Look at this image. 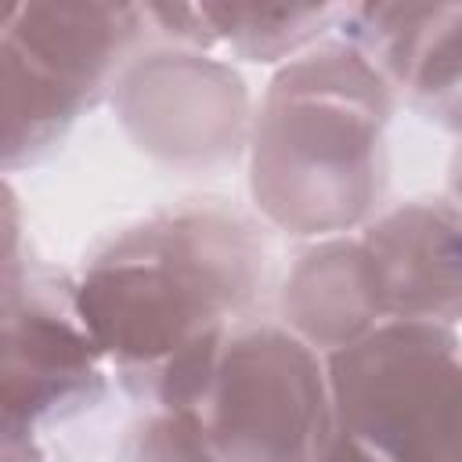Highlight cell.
<instances>
[{"instance_id":"6","label":"cell","mask_w":462,"mask_h":462,"mask_svg":"<svg viewBox=\"0 0 462 462\" xmlns=\"http://www.w3.org/2000/svg\"><path fill=\"white\" fill-rule=\"evenodd\" d=\"M112 372L72 296V278L32 267L0 314V430L40 437L47 426L94 411Z\"/></svg>"},{"instance_id":"16","label":"cell","mask_w":462,"mask_h":462,"mask_svg":"<svg viewBox=\"0 0 462 462\" xmlns=\"http://www.w3.org/2000/svg\"><path fill=\"white\" fill-rule=\"evenodd\" d=\"M314 462H379V458L365 455V451H361V448H354L346 437H339L336 430H328V437H325V444L318 448Z\"/></svg>"},{"instance_id":"13","label":"cell","mask_w":462,"mask_h":462,"mask_svg":"<svg viewBox=\"0 0 462 462\" xmlns=\"http://www.w3.org/2000/svg\"><path fill=\"white\" fill-rule=\"evenodd\" d=\"M123 462H220L195 411H141L126 430Z\"/></svg>"},{"instance_id":"9","label":"cell","mask_w":462,"mask_h":462,"mask_svg":"<svg viewBox=\"0 0 462 462\" xmlns=\"http://www.w3.org/2000/svg\"><path fill=\"white\" fill-rule=\"evenodd\" d=\"M4 32L90 105L112 94L119 72L152 36L141 4H14Z\"/></svg>"},{"instance_id":"11","label":"cell","mask_w":462,"mask_h":462,"mask_svg":"<svg viewBox=\"0 0 462 462\" xmlns=\"http://www.w3.org/2000/svg\"><path fill=\"white\" fill-rule=\"evenodd\" d=\"M94 105L0 32V173L54 155Z\"/></svg>"},{"instance_id":"15","label":"cell","mask_w":462,"mask_h":462,"mask_svg":"<svg viewBox=\"0 0 462 462\" xmlns=\"http://www.w3.org/2000/svg\"><path fill=\"white\" fill-rule=\"evenodd\" d=\"M0 462H47V455L40 448V437L0 430Z\"/></svg>"},{"instance_id":"8","label":"cell","mask_w":462,"mask_h":462,"mask_svg":"<svg viewBox=\"0 0 462 462\" xmlns=\"http://www.w3.org/2000/svg\"><path fill=\"white\" fill-rule=\"evenodd\" d=\"M422 119L462 123V7L458 4H343L336 32Z\"/></svg>"},{"instance_id":"2","label":"cell","mask_w":462,"mask_h":462,"mask_svg":"<svg viewBox=\"0 0 462 462\" xmlns=\"http://www.w3.org/2000/svg\"><path fill=\"white\" fill-rule=\"evenodd\" d=\"M393 94L339 36L274 69L249 119V199L292 238L361 231L386 191Z\"/></svg>"},{"instance_id":"1","label":"cell","mask_w":462,"mask_h":462,"mask_svg":"<svg viewBox=\"0 0 462 462\" xmlns=\"http://www.w3.org/2000/svg\"><path fill=\"white\" fill-rule=\"evenodd\" d=\"M263 282V227L224 199H188L101 238L72 296L112 379L144 411H195Z\"/></svg>"},{"instance_id":"5","label":"cell","mask_w":462,"mask_h":462,"mask_svg":"<svg viewBox=\"0 0 462 462\" xmlns=\"http://www.w3.org/2000/svg\"><path fill=\"white\" fill-rule=\"evenodd\" d=\"M108 101L137 152L180 170L231 162L245 148L253 119L235 65L170 43L141 47L112 83Z\"/></svg>"},{"instance_id":"14","label":"cell","mask_w":462,"mask_h":462,"mask_svg":"<svg viewBox=\"0 0 462 462\" xmlns=\"http://www.w3.org/2000/svg\"><path fill=\"white\" fill-rule=\"evenodd\" d=\"M29 242H25V213L14 188L0 177V314L18 300L22 285L32 274Z\"/></svg>"},{"instance_id":"7","label":"cell","mask_w":462,"mask_h":462,"mask_svg":"<svg viewBox=\"0 0 462 462\" xmlns=\"http://www.w3.org/2000/svg\"><path fill=\"white\" fill-rule=\"evenodd\" d=\"M383 318L458 328L462 213L455 199L419 195L383 206L357 235Z\"/></svg>"},{"instance_id":"3","label":"cell","mask_w":462,"mask_h":462,"mask_svg":"<svg viewBox=\"0 0 462 462\" xmlns=\"http://www.w3.org/2000/svg\"><path fill=\"white\" fill-rule=\"evenodd\" d=\"M458 328L383 318L325 354L332 430L379 462H458Z\"/></svg>"},{"instance_id":"4","label":"cell","mask_w":462,"mask_h":462,"mask_svg":"<svg viewBox=\"0 0 462 462\" xmlns=\"http://www.w3.org/2000/svg\"><path fill=\"white\" fill-rule=\"evenodd\" d=\"M195 415L220 462H314L332 430L325 361L253 314L227 332Z\"/></svg>"},{"instance_id":"12","label":"cell","mask_w":462,"mask_h":462,"mask_svg":"<svg viewBox=\"0 0 462 462\" xmlns=\"http://www.w3.org/2000/svg\"><path fill=\"white\" fill-rule=\"evenodd\" d=\"M343 4H195L206 54L285 65L336 32Z\"/></svg>"},{"instance_id":"17","label":"cell","mask_w":462,"mask_h":462,"mask_svg":"<svg viewBox=\"0 0 462 462\" xmlns=\"http://www.w3.org/2000/svg\"><path fill=\"white\" fill-rule=\"evenodd\" d=\"M11 14H14V4H0V32L7 29V22H11Z\"/></svg>"},{"instance_id":"10","label":"cell","mask_w":462,"mask_h":462,"mask_svg":"<svg viewBox=\"0 0 462 462\" xmlns=\"http://www.w3.org/2000/svg\"><path fill=\"white\" fill-rule=\"evenodd\" d=\"M278 321L321 357L383 321L357 235L318 238L300 249L282 282Z\"/></svg>"}]
</instances>
